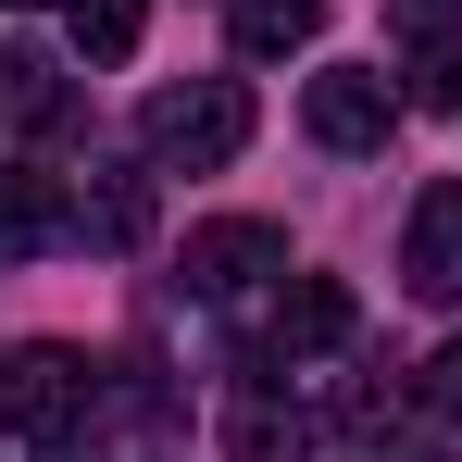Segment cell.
Returning <instances> with one entry per match:
<instances>
[{
  "label": "cell",
  "instance_id": "obj_1",
  "mask_svg": "<svg viewBox=\"0 0 462 462\" xmlns=\"http://www.w3.org/2000/svg\"><path fill=\"white\" fill-rule=\"evenodd\" d=\"M138 151L162 175H213V162L250 151V88L237 76H200V88H151V113H138Z\"/></svg>",
  "mask_w": 462,
  "mask_h": 462
},
{
  "label": "cell",
  "instance_id": "obj_2",
  "mask_svg": "<svg viewBox=\"0 0 462 462\" xmlns=\"http://www.w3.org/2000/svg\"><path fill=\"white\" fill-rule=\"evenodd\" d=\"M88 412V363L76 350H0V425H25V438H51V425H76Z\"/></svg>",
  "mask_w": 462,
  "mask_h": 462
},
{
  "label": "cell",
  "instance_id": "obj_3",
  "mask_svg": "<svg viewBox=\"0 0 462 462\" xmlns=\"http://www.w3.org/2000/svg\"><path fill=\"white\" fill-rule=\"evenodd\" d=\"M300 113H312V138H325V151H387V125H400V88H387L375 63H325Z\"/></svg>",
  "mask_w": 462,
  "mask_h": 462
},
{
  "label": "cell",
  "instance_id": "obj_4",
  "mask_svg": "<svg viewBox=\"0 0 462 462\" xmlns=\"http://www.w3.org/2000/svg\"><path fill=\"white\" fill-rule=\"evenodd\" d=\"M263 275H288V237H275V226H250V213L188 226V288H200V300H250Z\"/></svg>",
  "mask_w": 462,
  "mask_h": 462
},
{
  "label": "cell",
  "instance_id": "obj_5",
  "mask_svg": "<svg viewBox=\"0 0 462 462\" xmlns=\"http://www.w3.org/2000/svg\"><path fill=\"white\" fill-rule=\"evenodd\" d=\"M400 275H412V300H462V175H438V188L412 200Z\"/></svg>",
  "mask_w": 462,
  "mask_h": 462
},
{
  "label": "cell",
  "instance_id": "obj_6",
  "mask_svg": "<svg viewBox=\"0 0 462 462\" xmlns=\"http://www.w3.org/2000/svg\"><path fill=\"white\" fill-rule=\"evenodd\" d=\"M350 337V288L337 275H288L275 288V350H337Z\"/></svg>",
  "mask_w": 462,
  "mask_h": 462
},
{
  "label": "cell",
  "instance_id": "obj_7",
  "mask_svg": "<svg viewBox=\"0 0 462 462\" xmlns=\"http://www.w3.org/2000/svg\"><path fill=\"white\" fill-rule=\"evenodd\" d=\"M63 125V76L38 51H0V138H51Z\"/></svg>",
  "mask_w": 462,
  "mask_h": 462
},
{
  "label": "cell",
  "instance_id": "obj_8",
  "mask_svg": "<svg viewBox=\"0 0 462 462\" xmlns=\"http://www.w3.org/2000/svg\"><path fill=\"white\" fill-rule=\"evenodd\" d=\"M51 237H76V213L51 200V175L0 162V250H51Z\"/></svg>",
  "mask_w": 462,
  "mask_h": 462
},
{
  "label": "cell",
  "instance_id": "obj_9",
  "mask_svg": "<svg viewBox=\"0 0 462 462\" xmlns=\"http://www.w3.org/2000/svg\"><path fill=\"white\" fill-rule=\"evenodd\" d=\"M226 462H312V425L288 400H237L226 412Z\"/></svg>",
  "mask_w": 462,
  "mask_h": 462
},
{
  "label": "cell",
  "instance_id": "obj_10",
  "mask_svg": "<svg viewBox=\"0 0 462 462\" xmlns=\"http://www.w3.org/2000/svg\"><path fill=\"white\" fill-rule=\"evenodd\" d=\"M312 38H325V0H237V51L250 63H288Z\"/></svg>",
  "mask_w": 462,
  "mask_h": 462
},
{
  "label": "cell",
  "instance_id": "obj_11",
  "mask_svg": "<svg viewBox=\"0 0 462 462\" xmlns=\"http://www.w3.org/2000/svg\"><path fill=\"white\" fill-rule=\"evenodd\" d=\"M76 237H100V250H138L151 237V175H100L76 200Z\"/></svg>",
  "mask_w": 462,
  "mask_h": 462
},
{
  "label": "cell",
  "instance_id": "obj_12",
  "mask_svg": "<svg viewBox=\"0 0 462 462\" xmlns=\"http://www.w3.org/2000/svg\"><path fill=\"white\" fill-rule=\"evenodd\" d=\"M63 25H76L88 63H125V51H138V25H151V0H63Z\"/></svg>",
  "mask_w": 462,
  "mask_h": 462
},
{
  "label": "cell",
  "instance_id": "obj_13",
  "mask_svg": "<svg viewBox=\"0 0 462 462\" xmlns=\"http://www.w3.org/2000/svg\"><path fill=\"white\" fill-rule=\"evenodd\" d=\"M425 100H438V113H462V38H438V51H425Z\"/></svg>",
  "mask_w": 462,
  "mask_h": 462
},
{
  "label": "cell",
  "instance_id": "obj_14",
  "mask_svg": "<svg viewBox=\"0 0 462 462\" xmlns=\"http://www.w3.org/2000/svg\"><path fill=\"white\" fill-rule=\"evenodd\" d=\"M425 412H450V425H462V337L438 350V363H425Z\"/></svg>",
  "mask_w": 462,
  "mask_h": 462
},
{
  "label": "cell",
  "instance_id": "obj_15",
  "mask_svg": "<svg viewBox=\"0 0 462 462\" xmlns=\"http://www.w3.org/2000/svg\"><path fill=\"white\" fill-rule=\"evenodd\" d=\"M412 13H425V25H438V13H450V0H412Z\"/></svg>",
  "mask_w": 462,
  "mask_h": 462
}]
</instances>
